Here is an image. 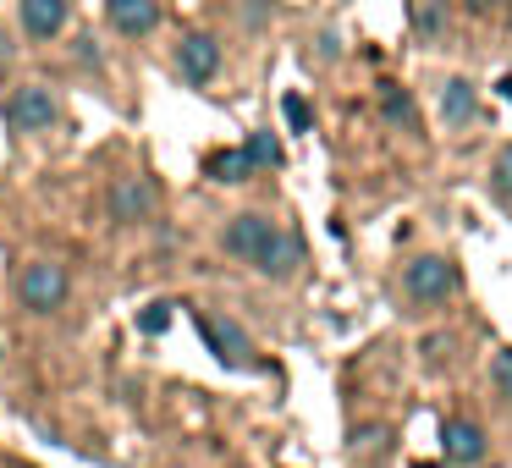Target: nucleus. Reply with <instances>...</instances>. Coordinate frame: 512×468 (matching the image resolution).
<instances>
[{
	"label": "nucleus",
	"mask_w": 512,
	"mask_h": 468,
	"mask_svg": "<svg viewBox=\"0 0 512 468\" xmlns=\"http://www.w3.org/2000/svg\"><path fill=\"white\" fill-rule=\"evenodd\" d=\"M199 336L210 342V353L221 358L226 369H248L254 364V342L243 336L237 320H221V314H199Z\"/></svg>",
	"instance_id": "nucleus-3"
},
{
	"label": "nucleus",
	"mask_w": 512,
	"mask_h": 468,
	"mask_svg": "<svg viewBox=\"0 0 512 468\" xmlns=\"http://www.w3.org/2000/svg\"><path fill=\"white\" fill-rule=\"evenodd\" d=\"M204 171H210L215 182H248L259 166L248 160V149H215V155L204 160Z\"/></svg>",
	"instance_id": "nucleus-12"
},
{
	"label": "nucleus",
	"mask_w": 512,
	"mask_h": 468,
	"mask_svg": "<svg viewBox=\"0 0 512 468\" xmlns=\"http://www.w3.org/2000/svg\"><path fill=\"white\" fill-rule=\"evenodd\" d=\"M496 380L512 391V353H501V358H496Z\"/></svg>",
	"instance_id": "nucleus-18"
},
{
	"label": "nucleus",
	"mask_w": 512,
	"mask_h": 468,
	"mask_svg": "<svg viewBox=\"0 0 512 468\" xmlns=\"http://www.w3.org/2000/svg\"><path fill=\"white\" fill-rule=\"evenodd\" d=\"M171 325V303H149L144 314H138V331H149V336H160Z\"/></svg>",
	"instance_id": "nucleus-17"
},
{
	"label": "nucleus",
	"mask_w": 512,
	"mask_h": 468,
	"mask_svg": "<svg viewBox=\"0 0 512 468\" xmlns=\"http://www.w3.org/2000/svg\"><path fill=\"white\" fill-rule=\"evenodd\" d=\"M281 116H287L292 133H309V127H314V111H309V100H303V94H287V100H281Z\"/></svg>",
	"instance_id": "nucleus-14"
},
{
	"label": "nucleus",
	"mask_w": 512,
	"mask_h": 468,
	"mask_svg": "<svg viewBox=\"0 0 512 468\" xmlns=\"http://www.w3.org/2000/svg\"><path fill=\"white\" fill-rule=\"evenodd\" d=\"M446 457L452 463H479L485 457V430L474 419H446Z\"/></svg>",
	"instance_id": "nucleus-10"
},
{
	"label": "nucleus",
	"mask_w": 512,
	"mask_h": 468,
	"mask_svg": "<svg viewBox=\"0 0 512 468\" xmlns=\"http://www.w3.org/2000/svg\"><path fill=\"white\" fill-rule=\"evenodd\" d=\"M501 100H507V105H512V78H501Z\"/></svg>",
	"instance_id": "nucleus-20"
},
{
	"label": "nucleus",
	"mask_w": 512,
	"mask_h": 468,
	"mask_svg": "<svg viewBox=\"0 0 512 468\" xmlns=\"http://www.w3.org/2000/svg\"><path fill=\"white\" fill-rule=\"evenodd\" d=\"M155 215V182L149 177H116L111 182V221L138 226Z\"/></svg>",
	"instance_id": "nucleus-5"
},
{
	"label": "nucleus",
	"mask_w": 512,
	"mask_h": 468,
	"mask_svg": "<svg viewBox=\"0 0 512 468\" xmlns=\"http://www.w3.org/2000/svg\"><path fill=\"white\" fill-rule=\"evenodd\" d=\"M248 160H254V166H281V144L270 133H254L248 138Z\"/></svg>",
	"instance_id": "nucleus-15"
},
{
	"label": "nucleus",
	"mask_w": 512,
	"mask_h": 468,
	"mask_svg": "<svg viewBox=\"0 0 512 468\" xmlns=\"http://www.w3.org/2000/svg\"><path fill=\"white\" fill-rule=\"evenodd\" d=\"M17 292H23V303H28L34 314H50V309H61V303H67V270L50 265V259H39V265L23 270Z\"/></svg>",
	"instance_id": "nucleus-4"
},
{
	"label": "nucleus",
	"mask_w": 512,
	"mask_h": 468,
	"mask_svg": "<svg viewBox=\"0 0 512 468\" xmlns=\"http://www.w3.org/2000/svg\"><path fill=\"white\" fill-rule=\"evenodd\" d=\"M177 67L188 83H210L215 72H221V45H215L210 34H188L177 45Z\"/></svg>",
	"instance_id": "nucleus-7"
},
{
	"label": "nucleus",
	"mask_w": 512,
	"mask_h": 468,
	"mask_svg": "<svg viewBox=\"0 0 512 468\" xmlns=\"http://www.w3.org/2000/svg\"><path fill=\"white\" fill-rule=\"evenodd\" d=\"M23 28L28 39H56L67 28V0H23Z\"/></svg>",
	"instance_id": "nucleus-9"
},
{
	"label": "nucleus",
	"mask_w": 512,
	"mask_h": 468,
	"mask_svg": "<svg viewBox=\"0 0 512 468\" xmlns=\"http://www.w3.org/2000/svg\"><path fill=\"white\" fill-rule=\"evenodd\" d=\"M380 116H386V122H397L402 133H413V127H419V111H413V100H408V89H402V83H380Z\"/></svg>",
	"instance_id": "nucleus-11"
},
{
	"label": "nucleus",
	"mask_w": 512,
	"mask_h": 468,
	"mask_svg": "<svg viewBox=\"0 0 512 468\" xmlns=\"http://www.w3.org/2000/svg\"><path fill=\"white\" fill-rule=\"evenodd\" d=\"M221 243H226V254H232V259H243V265L265 270V276H276V281H287L292 270H298V259H303L298 237L281 232V226L265 221V215H237V221L226 226Z\"/></svg>",
	"instance_id": "nucleus-1"
},
{
	"label": "nucleus",
	"mask_w": 512,
	"mask_h": 468,
	"mask_svg": "<svg viewBox=\"0 0 512 468\" xmlns=\"http://www.w3.org/2000/svg\"><path fill=\"white\" fill-rule=\"evenodd\" d=\"M402 287H408L413 303H446L457 292V265L441 254H424L408 265V276H402Z\"/></svg>",
	"instance_id": "nucleus-2"
},
{
	"label": "nucleus",
	"mask_w": 512,
	"mask_h": 468,
	"mask_svg": "<svg viewBox=\"0 0 512 468\" xmlns=\"http://www.w3.org/2000/svg\"><path fill=\"white\" fill-rule=\"evenodd\" d=\"M111 23H116V34H127V39L149 34V28L160 23V0H111Z\"/></svg>",
	"instance_id": "nucleus-8"
},
{
	"label": "nucleus",
	"mask_w": 512,
	"mask_h": 468,
	"mask_svg": "<svg viewBox=\"0 0 512 468\" xmlns=\"http://www.w3.org/2000/svg\"><path fill=\"white\" fill-rule=\"evenodd\" d=\"M463 6H468V12H479V17H485V12H496L501 0H463Z\"/></svg>",
	"instance_id": "nucleus-19"
},
{
	"label": "nucleus",
	"mask_w": 512,
	"mask_h": 468,
	"mask_svg": "<svg viewBox=\"0 0 512 468\" xmlns=\"http://www.w3.org/2000/svg\"><path fill=\"white\" fill-rule=\"evenodd\" d=\"M6 122H12L17 133H45V127L56 122V100H50V89H17L12 105H6Z\"/></svg>",
	"instance_id": "nucleus-6"
},
{
	"label": "nucleus",
	"mask_w": 512,
	"mask_h": 468,
	"mask_svg": "<svg viewBox=\"0 0 512 468\" xmlns=\"http://www.w3.org/2000/svg\"><path fill=\"white\" fill-rule=\"evenodd\" d=\"M490 188H496V199H512V144L496 155V166H490Z\"/></svg>",
	"instance_id": "nucleus-16"
},
{
	"label": "nucleus",
	"mask_w": 512,
	"mask_h": 468,
	"mask_svg": "<svg viewBox=\"0 0 512 468\" xmlns=\"http://www.w3.org/2000/svg\"><path fill=\"white\" fill-rule=\"evenodd\" d=\"M419 468H435V463H419Z\"/></svg>",
	"instance_id": "nucleus-21"
},
{
	"label": "nucleus",
	"mask_w": 512,
	"mask_h": 468,
	"mask_svg": "<svg viewBox=\"0 0 512 468\" xmlns=\"http://www.w3.org/2000/svg\"><path fill=\"white\" fill-rule=\"evenodd\" d=\"M441 116H446L452 127L474 122V83H468V78H452V83H446V89H441Z\"/></svg>",
	"instance_id": "nucleus-13"
}]
</instances>
